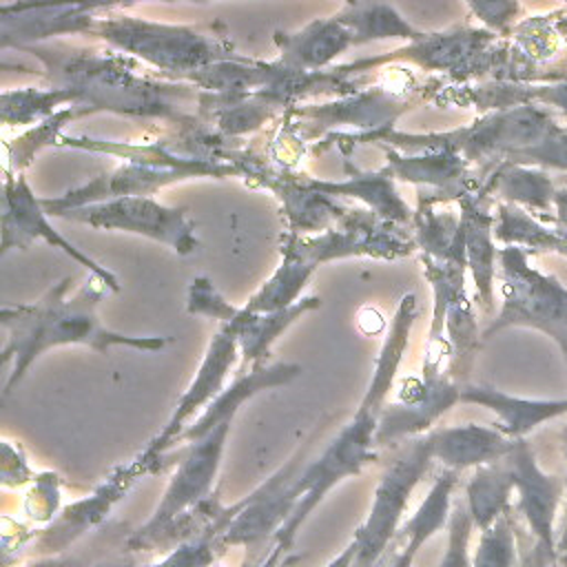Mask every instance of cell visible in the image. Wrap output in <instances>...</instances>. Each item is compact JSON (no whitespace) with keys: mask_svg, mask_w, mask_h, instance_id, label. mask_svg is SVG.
<instances>
[{"mask_svg":"<svg viewBox=\"0 0 567 567\" xmlns=\"http://www.w3.org/2000/svg\"><path fill=\"white\" fill-rule=\"evenodd\" d=\"M69 279L55 284L47 295L31 306H2V326L7 330V343L2 348V363L13 359L11 374L4 383V392L24 374L38 354L53 346L82 343L100 352L111 346H131L140 350H159L171 339L166 337H126L106 330L97 315V301L106 292V284L100 277H91L75 297L66 299L64 292Z\"/></svg>","mask_w":567,"mask_h":567,"instance_id":"obj_1","label":"cell"},{"mask_svg":"<svg viewBox=\"0 0 567 567\" xmlns=\"http://www.w3.org/2000/svg\"><path fill=\"white\" fill-rule=\"evenodd\" d=\"M412 319H414V295H405L396 310L392 334L388 337L377 359V372L372 377L370 390L365 392L354 419L328 443L321 456H317L312 463L303 467L299 476V503L288 516V520L281 525V529L275 534V545L288 549L299 527L303 525V520L317 507V503L339 481H343L346 476L359 474L361 467L374 458L372 447L377 445V430L383 412L381 405L394 379V370L401 361L403 348L408 343Z\"/></svg>","mask_w":567,"mask_h":567,"instance_id":"obj_2","label":"cell"},{"mask_svg":"<svg viewBox=\"0 0 567 567\" xmlns=\"http://www.w3.org/2000/svg\"><path fill=\"white\" fill-rule=\"evenodd\" d=\"M365 215H357L343 230H328L319 239L303 241L292 237L284 250L286 259L272 279L252 297L244 308L250 315L257 312H279L292 306L299 288L319 261L343 257V255H377V257H399L410 252V241L385 233V228H374L372 221L365 224Z\"/></svg>","mask_w":567,"mask_h":567,"instance_id":"obj_3","label":"cell"},{"mask_svg":"<svg viewBox=\"0 0 567 567\" xmlns=\"http://www.w3.org/2000/svg\"><path fill=\"white\" fill-rule=\"evenodd\" d=\"M558 124H554L551 115L540 106H514L494 111L481 120H476L472 126L456 128L441 135H403V133H390V128H383L374 135H357L354 140H392L403 148H427V151H452L458 157L470 162H483V159H498L501 164L509 162L516 153L527 151L536 144H540Z\"/></svg>","mask_w":567,"mask_h":567,"instance_id":"obj_4","label":"cell"},{"mask_svg":"<svg viewBox=\"0 0 567 567\" xmlns=\"http://www.w3.org/2000/svg\"><path fill=\"white\" fill-rule=\"evenodd\" d=\"M527 255L516 246L498 250L503 308L483 337L512 326L534 328L558 343L567 363V288L556 277L529 266Z\"/></svg>","mask_w":567,"mask_h":567,"instance_id":"obj_5","label":"cell"},{"mask_svg":"<svg viewBox=\"0 0 567 567\" xmlns=\"http://www.w3.org/2000/svg\"><path fill=\"white\" fill-rule=\"evenodd\" d=\"M432 463L430 432L405 443L390 461L374 489L368 516L350 538L357 549L354 567H379L381 556L405 523V509L412 492Z\"/></svg>","mask_w":567,"mask_h":567,"instance_id":"obj_6","label":"cell"},{"mask_svg":"<svg viewBox=\"0 0 567 567\" xmlns=\"http://www.w3.org/2000/svg\"><path fill=\"white\" fill-rule=\"evenodd\" d=\"M89 31H95L124 51L142 55L157 69L182 71L188 75H193V71L197 73L217 62H224L230 55L219 35L210 38L208 33L153 24L144 20L93 18Z\"/></svg>","mask_w":567,"mask_h":567,"instance_id":"obj_7","label":"cell"},{"mask_svg":"<svg viewBox=\"0 0 567 567\" xmlns=\"http://www.w3.org/2000/svg\"><path fill=\"white\" fill-rule=\"evenodd\" d=\"M514 478L516 512L523 516L532 536V549L523 558L529 567H558V507L565 498V478L547 474L536 463V456L525 439L514 441L512 452L505 456Z\"/></svg>","mask_w":567,"mask_h":567,"instance_id":"obj_8","label":"cell"},{"mask_svg":"<svg viewBox=\"0 0 567 567\" xmlns=\"http://www.w3.org/2000/svg\"><path fill=\"white\" fill-rule=\"evenodd\" d=\"M60 217L84 221L95 228H124L168 244L175 252H190L197 248L195 226L184 210L166 208L151 197H120L102 204L73 208Z\"/></svg>","mask_w":567,"mask_h":567,"instance_id":"obj_9","label":"cell"},{"mask_svg":"<svg viewBox=\"0 0 567 567\" xmlns=\"http://www.w3.org/2000/svg\"><path fill=\"white\" fill-rule=\"evenodd\" d=\"M230 423H233V419L219 423L206 436L190 443V447L184 454V458L179 461L155 514L148 518V523L144 527H140V532H137L140 538H151V536L164 532L168 525L175 523V518L184 509L197 505L202 498L208 496L210 485L217 474V467H219V461H221L226 436L230 432Z\"/></svg>","mask_w":567,"mask_h":567,"instance_id":"obj_10","label":"cell"},{"mask_svg":"<svg viewBox=\"0 0 567 567\" xmlns=\"http://www.w3.org/2000/svg\"><path fill=\"white\" fill-rule=\"evenodd\" d=\"M246 319H248V312L246 310H237L235 317L230 321H226V326L215 334V339L210 343V350H208V354H206V359L202 363V370L197 372V377H195L193 385L188 388V392L179 399V403L175 408V414L171 416L168 425L148 445L144 458L159 456L171 445H175L177 436L186 430V421L195 414V410H199L204 403H208L221 390V381H224L228 368L235 361L237 343H239L241 330L246 326Z\"/></svg>","mask_w":567,"mask_h":567,"instance_id":"obj_11","label":"cell"},{"mask_svg":"<svg viewBox=\"0 0 567 567\" xmlns=\"http://www.w3.org/2000/svg\"><path fill=\"white\" fill-rule=\"evenodd\" d=\"M33 239H44L55 248H62L66 255L78 259L82 266L91 268L95 277H100L111 290H117L120 284L115 275L102 266H97L93 259L75 250L73 244H69L64 237H60L53 226H49L42 202H38L27 186L22 175H9L4 173V213H2V252H7L11 246L27 248Z\"/></svg>","mask_w":567,"mask_h":567,"instance_id":"obj_12","label":"cell"},{"mask_svg":"<svg viewBox=\"0 0 567 567\" xmlns=\"http://www.w3.org/2000/svg\"><path fill=\"white\" fill-rule=\"evenodd\" d=\"M432 456L443 465V470L463 472L467 467H483L503 461L514 441L507 439L498 427H485L476 423L436 427L430 432Z\"/></svg>","mask_w":567,"mask_h":567,"instance_id":"obj_13","label":"cell"},{"mask_svg":"<svg viewBox=\"0 0 567 567\" xmlns=\"http://www.w3.org/2000/svg\"><path fill=\"white\" fill-rule=\"evenodd\" d=\"M485 195L470 193L461 197V226L465 235V261L472 270L478 303L483 312L494 308V275L498 250L494 248V217L485 206Z\"/></svg>","mask_w":567,"mask_h":567,"instance_id":"obj_14","label":"cell"},{"mask_svg":"<svg viewBox=\"0 0 567 567\" xmlns=\"http://www.w3.org/2000/svg\"><path fill=\"white\" fill-rule=\"evenodd\" d=\"M461 401L492 410L496 427L512 441L525 439L534 427L567 414V399H523L487 385H461Z\"/></svg>","mask_w":567,"mask_h":567,"instance_id":"obj_15","label":"cell"},{"mask_svg":"<svg viewBox=\"0 0 567 567\" xmlns=\"http://www.w3.org/2000/svg\"><path fill=\"white\" fill-rule=\"evenodd\" d=\"M277 42L281 47V62L286 69L295 71H308L323 66L330 62L339 51L354 44L352 33L348 27H343L337 18L332 20H317L308 24L303 31L292 35H279Z\"/></svg>","mask_w":567,"mask_h":567,"instance_id":"obj_16","label":"cell"},{"mask_svg":"<svg viewBox=\"0 0 567 567\" xmlns=\"http://www.w3.org/2000/svg\"><path fill=\"white\" fill-rule=\"evenodd\" d=\"M297 372H299L297 365H284V363H279V365H275V368L255 370V372H241V374L237 377V381H235L224 394H219L217 399H213V403L206 408V412H204L193 425H188V427L177 436L175 443H179V441L193 443V441L206 436V434H208L213 427H217L219 423L230 421V419L237 414L239 405H241L248 396H252L255 392H259V390H264V388L286 383V381L292 379Z\"/></svg>","mask_w":567,"mask_h":567,"instance_id":"obj_17","label":"cell"},{"mask_svg":"<svg viewBox=\"0 0 567 567\" xmlns=\"http://www.w3.org/2000/svg\"><path fill=\"white\" fill-rule=\"evenodd\" d=\"M514 494V478L507 458L474 470L465 485V505L470 509L474 529L485 532L505 514H509Z\"/></svg>","mask_w":567,"mask_h":567,"instance_id":"obj_18","label":"cell"},{"mask_svg":"<svg viewBox=\"0 0 567 567\" xmlns=\"http://www.w3.org/2000/svg\"><path fill=\"white\" fill-rule=\"evenodd\" d=\"M556 186L545 168L536 166H518V164H498L494 173L481 184L478 193L489 195L498 193L501 197L507 199V204L525 206L532 210H543L549 213L554 210V197H556Z\"/></svg>","mask_w":567,"mask_h":567,"instance_id":"obj_19","label":"cell"},{"mask_svg":"<svg viewBox=\"0 0 567 567\" xmlns=\"http://www.w3.org/2000/svg\"><path fill=\"white\" fill-rule=\"evenodd\" d=\"M334 18L343 27H348L354 42L388 38V35L419 40L423 35V33H416L408 22H403L392 7H383V4H348L343 7V13Z\"/></svg>","mask_w":567,"mask_h":567,"instance_id":"obj_20","label":"cell"},{"mask_svg":"<svg viewBox=\"0 0 567 567\" xmlns=\"http://www.w3.org/2000/svg\"><path fill=\"white\" fill-rule=\"evenodd\" d=\"M319 306V299L317 297H310V299H301L297 303H292L290 308L286 310H279V312H270L268 317H259V315H250L248 312V319H246V326L241 330V337H239V346H241V352H244V363H257L264 354H268V346L275 341V337L301 312L310 310Z\"/></svg>","mask_w":567,"mask_h":567,"instance_id":"obj_21","label":"cell"},{"mask_svg":"<svg viewBox=\"0 0 567 567\" xmlns=\"http://www.w3.org/2000/svg\"><path fill=\"white\" fill-rule=\"evenodd\" d=\"M472 567H518L516 514L514 509L481 532Z\"/></svg>","mask_w":567,"mask_h":567,"instance_id":"obj_22","label":"cell"},{"mask_svg":"<svg viewBox=\"0 0 567 567\" xmlns=\"http://www.w3.org/2000/svg\"><path fill=\"white\" fill-rule=\"evenodd\" d=\"M78 100V93L71 89H53V91H4L2 93V117L7 124L13 122H31L51 111V106Z\"/></svg>","mask_w":567,"mask_h":567,"instance_id":"obj_23","label":"cell"},{"mask_svg":"<svg viewBox=\"0 0 567 567\" xmlns=\"http://www.w3.org/2000/svg\"><path fill=\"white\" fill-rule=\"evenodd\" d=\"M447 543L441 556L439 567H472L474 554H470V538H472V516L465 501H456L447 523Z\"/></svg>","mask_w":567,"mask_h":567,"instance_id":"obj_24","label":"cell"},{"mask_svg":"<svg viewBox=\"0 0 567 567\" xmlns=\"http://www.w3.org/2000/svg\"><path fill=\"white\" fill-rule=\"evenodd\" d=\"M505 164L536 166V168H558L567 171V128L556 126L540 144L516 153Z\"/></svg>","mask_w":567,"mask_h":567,"instance_id":"obj_25","label":"cell"},{"mask_svg":"<svg viewBox=\"0 0 567 567\" xmlns=\"http://www.w3.org/2000/svg\"><path fill=\"white\" fill-rule=\"evenodd\" d=\"M190 312H204L219 317L224 321H230L237 310H233L226 301H221L215 292V288L206 279H195L190 286V301H188Z\"/></svg>","mask_w":567,"mask_h":567,"instance_id":"obj_26","label":"cell"},{"mask_svg":"<svg viewBox=\"0 0 567 567\" xmlns=\"http://www.w3.org/2000/svg\"><path fill=\"white\" fill-rule=\"evenodd\" d=\"M470 9L498 33H507L509 24L520 11V7L514 2H472Z\"/></svg>","mask_w":567,"mask_h":567,"instance_id":"obj_27","label":"cell"},{"mask_svg":"<svg viewBox=\"0 0 567 567\" xmlns=\"http://www.w3.org/2000/svg\"><path fill=\"white\" fill-rule=\"evenodd\" d=\"M554 213H556V226H554V230L567 239V186L556 190V197H554Z\"/></svg>","mask_w":567,"mask_h":567,"instance_id":"obj_28","label":"cell"},{"mask_svg":"<svg viewBox=\"0 0 567 567\" xmlns=\"http://www.w3.org/2000/svg\"><path fill=\"white\" fill-rule=\"evenodd\" d=\"M354 560H357V549H354V545L350 540L326 567H354Z\"/></svg>","mask_w":567,"mask_h":567,"instance_id":"obj_29","label":"cell"},{"mask_svg":"<svg viewBox=\"0 0 567 567\" xmlns=\"http://www.w3.org/2000/svg\"><path fill=\"white\" fill-rule=\"evenodd\" d=\"M565 450H567V432H565ZM565 501H567V476H565ZM558 556H560V565L567 567V505H565V527L558 538Z\"/></svg>","mask_w":567,"mask_h":567,"instance_id":"obj_30","label":"cell"},{"mask_svg":"<svg viewBox=\"0 0 567 567\" xmlns=\"http://www.w3.org/2000/svg\"><path fill=\"white\" fill-rule=\"evenodd\" d=\"M281 554H286V549H284V547H279V545H275V547H272V551L266 556V560H264L259 567H279V558H281Z\"/></svg>","mask_w":567,"mask_h":567,"instance_id":"obj_31","label":"cell"},{"mask_svg":"<svg viewBox=\"0 0 567 567\" xmlns=\"http://www.w3.org/2000/svg\"><path fill=\"white\" fill-rule=\"evenodd\" d=\"M518 567H529V565H525V563H523V560H520V565H518Z\"/></svg>","mask_w":567,"mask_h":567,"instance_id":"obj_32","label":"cell"},{"mask_svg":"<svg viewBox=\"0 0 567 567\" xmlns=\"http://www.w3.org/2000/svg\"><path fill=\"white\" fill-rule=\"evenodd\" d=\"M558 567H563V565H558Z\"/></svg>","mask_w":567,"mask_h":567,"instance_id":"obj_33","label":"cell"}]
</instances>
